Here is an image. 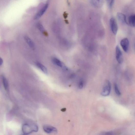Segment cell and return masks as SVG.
Returning <instances> with one entry per match:
<instances>
[{"instance_id": "19", "label": "cell", "mask_w": 135, "mask_h": 135, "mask_svg": "<svg viewBox=\"0 0 135 135\" xmlns=\"http://www.w3.org/2000/svg\"><path fill=\"white\" fill-rule=\"evenodd\" d=\"M3 59L1 58V59H0V65L1 66L3 65Z\"/></svg>"}, {"instance_id": "11", "label": "cell", "mask_w": 135, "mask_h": 135, "mask_svg": "<svg viewBox=\"0 0 135 135\" xmlns=\"http://www.w3.org/2000/svg\"><path fill=\"white\" fill-rule=\"evenodd\" d=\"M36 64L38 68L42 72L46 74H48V70L46 68L44 65L39 62H37Z\"/></svg>"}, {"instance_id": "12", "label": "cell", "mask_w": 135, "mask_h": 135, "mask_svg": "<svg viewBox=\"0 0 135 135\" xmlns=\"http://www.w3.org/2000/svg\"><path fill=\"white\" fill-rule=\"evenodd\" d=\"M128 24L132 27H135V14L131 15L129 16Z\"/></svg>"}, {"instance_id": "6", "label": "cell", "mask_w": 135, "mask_h": 135, "mask_svg": "<svg viewBox=\"0 0 135 135\" xmlns=\"http://www.w3.org/2000/svg\"><path fill=\"white\" fill-rule=\"evenodd\" d=\"M91 4L94 7L100 8L104 4V0H89Z\"/></svg>"}, {"instance_id": "20", "label": "cell", "mask_w": 135, "mask_h": 135, "mask_svg": "<svg viewBox=\"0 0 135 135\" xmlns=\"http://www.w3.org/2000/svg\"><path fill=\"white\" fill-rule=\"evenodd\" d=\"M68 15V14L67 13L65 12H64V14H63V16H64V18H65V19H66V18L67 17Z\"/></svg>"}, {"instance_id": "23", "label": "cell", "mask_w": 135, "mask_h": 135, "mask_svg": "<svg viewBox=\"0 0 135 135\" xmlns=\"http://www.w3.org/2000/svg\"></svg>"}, {"instance_id": "3", "label": "cell", "mask_w": 135, "mask_h": 135, "mask_svg": "<svg viewBox=\"0 0 135 135\" xmlns=\"http://www.w3.org/2000/svg\"><path fill=\"white\" fill-rule=\"evenodd\" d=\"M110 25L112 32L114 34L116 35L118 31V26L117 22L114 18L112 17L110 20Z\"/></svg>"}, {"instance_id": "16", "label": "cell", "mask_w": 135, "mask_h": 135, "mask_svg": "<svg viewBox=\"0 0 135 135\" xmlns=\"http://www.w3.org/2000/svg\"><path fill=\"white\" fill-rule=\"evenodd\" d=\"M114 88L116 94L118 96L120 95H121V92L120 91L116 83H115L114 84Z\"/></svg>"}, {"instance_id": "1", "label": "cell", "mask_w": 135, "mask_h": 135, "mask_svg": "<svg viewBox=\"0 0 135 135\" xmlns=\"http://www.w3.org/2000/svg\"><path fill=\"white\" fill-rule=\"evenodd\" d=\"M23 133L25 134H28L32 132H37L38 131V126L34 124L25 123L23 125L22 128Z\"/></svg>"}, {"instance_id": "22", "label": "cell", "mask_w": 135, "mask_h": 135, "mask_svg": "<svg viewBox=\"0 0 135 135\" xmlns=\"http://www.w3.org/2000/svg\"><path fill=\"white\" fill-rule=\"evenodd\" d=\"M66 110V109L65 108H63L61 110V111L63 112L65 111Z\"/></svg>"}, {"instance_id": "10", "label": "cell", "mask_w": 135, "mask_h": 135, "mask_svg": "<svg viewBox=\"0 0 135 135\" xmlns=\"http://www.w3.org/2000/svg\"><path fill=\"white\" fill-rule=\"evenodd\" d=\"M24 39L25 42L31 48L33 49H35V44L30 38L27 36H25L24 37Z\"/></svg>"}, {"instance_id": "4", "label": "cell", "mask_w": 135, "mask_h": 135, "mask_svg": "<svg viewBox=\"0 0 135 135\" xmlns=\"http://www.w3.org/2000/svg\"><path fill=\"white\" fill-rule=\"evenodd\" d=\"M116 55L118 62L120 64L122 63L123 61L122 53L120 47L118 46L116 48Z\"/></svg>"}, {"instance_id": "8", "label": "cell", "mask_w": 135, "mask_h": 135, "mask_svg": "<svg viewBox=\"0 0 135 135\" xmlns=\"http://www.w3.org/2000/svg\"><path fill=\"white\" fill-rule=\"evenodd\" d=\"M44 131L46 133H50L57 132V130L54 127L48 125H45L43 126Z\"/></svg>"}, {"instance_id": "18", "label": "cell", "mask_w": 135, "mask_h": 135, "mask_svg": "<svg viewBox=\"0 0 135 135\" xmlns=\"http://www.w3.org/2000/svg\"><path fill=\"white\" fill-rule=\"evenodd\" d=\"M84 82L83 80H81L78 83V87L80 89H82L84 86Z\"/></svg>"}, {"instance_id": "2", "label": "cell", "mask_w": 135, "mask_h": 135, "mask_svg": "<svg viewBox=\"0 0 135 135\" xmlns=\"http://www.w3.org/2000/svg\"><path fill=\"white\" fill-rule=\"evenodd\" d=\"M111 84L110 82L106 80L104 83L103 88L101 95L104 96H106L109 95L111 91Z\"/></svg>"}, {"instance_id": "13", "label": "cell", "mask_w": 135, "mask_h": 135, "mask_svg": "<svg viewBox=\"0 0 135 135\" xmlns=\"http://www.w3.org/2000/svg\"><path fill=\"white\" fill-rule=\"evenodd\" d=\"M37 27L39 30L43 34L46 36L48 35V33L45 30L44 27L41 24L38 23Z\"/></svg>"}, {"instance_id": "15", "label": "cell", "mask_w": 135, "mask_h": 135, "mask_svg": "<svg viewBox=\"0 0 135 135\" xmlns=\"http://www.w3.org/2000/svg\"><path fill=\"white\" fill-rule=\"evenodd\" d=\"M53 63L55 65L60 67L62 66V64L61 61L56 58H53L52 60Z\"/></svg>"}, {"instance_id": "14", "label": "cell", "mask_w": 135, "mask_h": 135, "mask_svg": "<svg viewBox=\"0 0 135 135\" xmlns=\"http://www.w3.org/2000/svg\"><path fill=\"white\" fill-rule=\"evenodd\" d=\"M2 80L4 89L6 91H8V82L6 78L4 76H2Z\"/></svg>"}, {"instance_id": "7", "label": "cell", "mask_w": 135, "mask_h": 135, "mask_svg": "<svg viewBox=\"0 0 135 135\" xmlns=\"http://www.w3.org/2000/svg\"><path fill=\"white\" fill-rule=\"evenodd\" d=\"M48 6V4H47L41 8L35 16V20L39 19L44 14L47 9Z\"/></svg>"}, {"instance_id": "17", "label": "cell", "mask_w": 135, "mask_h": 135, "mask_svg": "<svg viewBox=\"0 0 135 135\" xmlns=\"http://www.w3.org/2000/svg\"><path fill=\"white\" fill-rule=\"evenodd\" d=\"M107 5L108 7L111 8L114 3L115 0H106Z\"/></svg>"}, {"instance_id": "21", "label": "cell", "mask_w": 135, "mask_h": 135, "mask_svg": "<svg viewBox=\"0 0 135 135\" xmlns=\"http://www.w3.org/2000/svg\"><path fill=\"white\" fill-rule=\"evenodd\" d=\"M112 132H107L106 133V134H112Z\"/></svg>"}, {"instance_id": "9", "label": "cell", "mask_w": 135, "mask_h": 135, "mask_svg": "<svg viewBox=\"0 0 135 135\" xmlns=\"http://www.w3.org/2000/svg\"><path fill=\"white\" fill-rule=\"evenodd\" d=\"M117 16L118 20L120 22L123 24H128L126 16L124 14L121 13H118L117 14Z\"/></svg>"}, {"instance_id": "5", "label": "cell", "mask_w": 135, "mask_h": 135, "mask_svg": "<svg viewBox=\"0 0 135 135\" xmlns=\"http://www.w3.org/2000/svg\"><path fill=\"white\" fill-rule=\"evenodd\" d=\"M120 44L124 51L128 52L129 46V41L128 39L127 38L122 39L120 42Z\"/></svg>"}]
</instances>
